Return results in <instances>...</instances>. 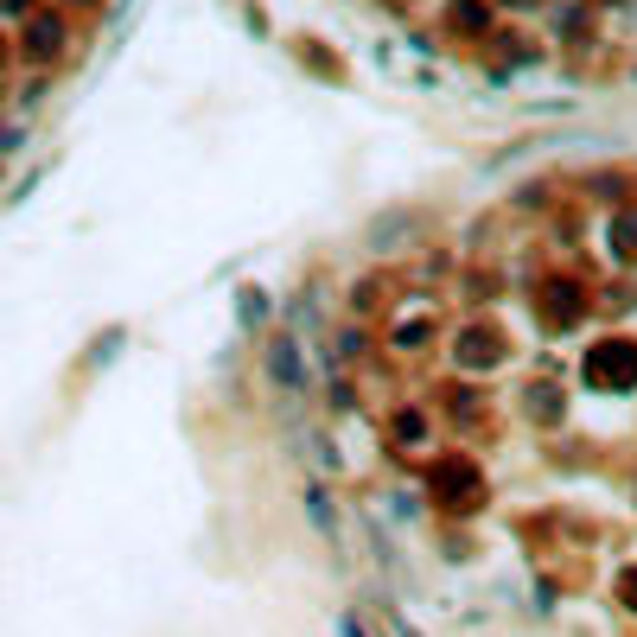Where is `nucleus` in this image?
I'll return each mask as SVG.
<instances>
[{"mask_svg": "<svg viewBox=\"0 0 637 637\" xmlns=\"http://www.w3.org/2000/svg\"><path fill=\"white\" fill-rule=\"evenodd\" d=\"M587 370H593V383H606V389H631L637 383V344H625V338L593 344Z\"/></svg>", "mask_w": 637, "mask_h": 637, "instance_id": "nucleus-1", "label": "nucleus"}, {"mask_svg": "<svg viewBox=\"0 0 637 637\" xmlns=\"http://www.w3.org/2000/svg\"><path fill=\"white\" fill-rule=\"evenodd\" d=\"M497 357H504V338H497L491 325H478V332L459 338V364H466V370H491Z\"/></svg>", "mask_w": 637, "mask_h": 637, "instance_id": "nucleus-2", "label": "nucleus"}, {"mask_svg": "<svg viewBox=\"0 0 637 637\" xmlns=\"http://www.w3.org/2000/svg\"><path fill=\"white\" fill-rule=\"evenodd\" d=\"M580 313V287L574 281H548V294H542V319L548 325H567Z\"/></svg>", "mask_w": 637, "mask_h": 637, "instance_id": "nucleus-3", "label": "nucleus"}, {"mask_svg": "<svg viewBox=\"0 0 637 637\" xmlns=\"http://www.w3.org/2000/svg\"><path fill=\"white\" fill-rule=\"evenodd\" d=\"M434 491H440V497H466V491H478V478H466V466H440Z\"/></svg>", "mask_w": 637, "mask_h": 637, "instance_id": "nucleus-4", "label": "nucleus"}, {"mask_svg": "<svg viewBox=\"0 0 637 637\" xmlns=\"http://www.w3.org/2000/svg\"><path fill=\"white\" fill-rule=\"evenodd\" d=\"M612 249H618V255H631V262H637V211L612 223Z\"/></svg>", "mask_w": 637, "mask_h": 637, "instance_id": "nucleus-5", "label": "nucleus"}, {"mask_svg": "<svg viewBox=\"0 0 637 637\" xmlns=\"http://www.w3.org/2000/svg\"><path fill=\"white\" fill-rule=\"evenodd\" d=\"M453 26H466V32H485L491 20H485V7H478V0H459V7H453Z\"/></svg>", "mask_w": 637, "mask_h": 637, "instance_id": "nucleus-6", "label": "nucleus"}, {"mask_svg": "<svg viewBox=\"0 0 637 637\" xmlns=\"http://www.w3.org/2000/svg\"><path fill=\"white\" fill-rule=\"evenodd\" d=\"M32 58H45V51H58V20H39V26H32Z\"/></svg>", "mask_w": 637, "mask_h": 637, "instance_id": "nucleus-7", "label": "nucleus"}, {"mask_svg": "<svg viewBox=\"0 0 637 637\" xmlns=\"http://www.w3.org/2000/svg\"><path fill=\"white\" fill-rule=\"evenodd\" d=\"M510 7H536V0H510Z\"/></svg>", "mask_w": 637, "mask_h": 637, "instance_id": "nucleus-8", "label": "nucleus"}]
</instances>
